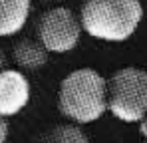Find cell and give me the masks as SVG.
<instances>
[{
    "label": "cell",
    "mask_w": 147,
    "mask_h": 143,
    "mask_svg": "<svg viewBox=\"0 0 147 143\" xmlns=\"http://www.w3.org/2000/svg\"><path fill=\"white\" fill-rule=\"evenodd\" d=\"M6 139H8V123L4 117H0V143H6Z\"/></svg>",
    "instance_id": "9c48e42d"
},
{
    "label": "cell",
    "mask_w": 147,
    "mask_h": 143,
    "mask_svg": "<svg viewBox=\"0 0 147 143\" xmlns=\"http://www.w3.org/2000/svg\"><path fill=\"white\" fill-rule=\"evenodd\" d=\"M44 2H62V0H44Z\"/></svg>",
    "instance_id": "7c38bea8"
},
{
    "label": "cell",
    "mask_w": 147,
    "mask_h": 143,
    "mask_svg": "<svg viewBox=\"0 0 147 143\" xmlns=\"http://www.w3.org/2000/svg\"><path fill=\"white\" fill-rule=\"evenodd\" d=\"M48 50L34 38H20L12 46V60L24 72H38L48 64Z\"/></svg>",
    "instance_id": "52a82bcc"
},
{
    "label": "cell",
    "mask_w": 147,
    "mask_h": 143,
    "mask_svg": "<svg viewBox=\"0 0 147 143\" xmlns=\"http://www.w3.org/2000/svg\"><path fill=\"white\" fill-rule=\"evenodd\" d=\"M107 111L125 123L147 115V70L127 66L107 78Z\"/></svg>",
    "instance_id": "3957f363"
},
{
    "label": "cell",
    "mask_w": 147,
    "mask_h": 143,
    "mask_svg": "<svg viewBox=\"0 0 147 143\" xmlns=\"http://www.w3.org/2000/svg\"><path fill=\"white\" fill-rule=\"evenodd\" d=\"M58 109L76 125L98 121L107 111V80L94 68L70 72L58 88Z\"/></svg>",
    "instance_id": "6da1fadb"
},
{
    "label": "cell",
    "mask_w": 147,
    "mask_h": 143,
    "mask_svg": "<svg viewBox=\"0 0 147 143\" xmlns=\"http://www.w3.org/2000/svg\"><path fill=\"white\" fill-rule=\"evenodd\" d=\"M32 0H0V38L16 36L28 22Z\"/></svg>",
    "instance_id": "8992f818"
},
{
    "label": "cell",
    "mask_w": 147,
    "mask_h": 143,
    "mask_svg": "<svg viewBox=\"0 0 147 143\" xmlns=\"http://www.w3.org/2000/svg\"><path fill=\"white\" fill-rule=\"evenodd\" d=\"M143 143H147V139H145V141H143Z\"/></svg>",
    "instance_id": "4fadbf2b"
},
{
    "label": "cell",
    "mask_w": 147,
    "mask_h": 143,
    "mask_svg": "<svg viewBox=\"0 0 147 143\" xmlns=\"http://www.w3.org/2000/svg\"><path fill=\"white\" fill-rule=\"evenodd\" d=\"M78 18L88 36L103 42H125L143 20V6L139 0H84Z\"/></svg>",
    "instance_id": "7a4b0ae2"
},
{
    "label": "cell",
    "mask_w": 147,
    "mask_h": 143,
    "mask_svg": "<svg viewBox=\"0 0 147 143\" xmlns=\"http://www.w3.org/2000/svg\"><path fill=\"white\" fill-rule=\"evenodd\" d=\"M4 64H6V56H4V52L0 50V70H4Z\"/></svg>",
    "instance_id": "8fae6325"
},
{
    "label": "cell",
    "mask_w": 147,
    "mask_h": 143,
    "mask_svg": "<svg viewBox=\"0 0 147 143\" xmlns=\"http://www.w3.org/2000/svg\"><path fill=\"white\" fill-rule=\"evenodd\" d=\"M82 24L78 14L66 6H54L38 20V40L48 54H68L80 44Z\"/></svg>",
    "instance_id": "277c9868"
},
{
    "label": "cell",
    "mask_w": 147,
    "mask_h": 143,
    "mask_svg": "<svg viewBox=\"0 0 147 143\" xmlns=\"http://www.w3.org/2000/svg\"><path fill=\"white\" fill-rule=\"evenodd\" d=\"M30 101V82L20 70H0V117L20 113Z\"/></svg>",
    "instance_id": "5b68a950"
},
{
    "label": "cell",
    "mask_w": 147,
    "mask_h": 143,
    "mask_svg": "<svg viewBox=\"0 0 147 143\" xmlns=\"http://www.w3.org/2000/svg\"><path fill=\"white\" fill-rule=\"evenodd\" d=\"M32 143H92L86 131L76 123H58L46 127Z\"/></svg>",
    "instance_id": "ba28073f"
},
{
    "label": "cell",
    "mask_w": 147,
    "mask_h": 143,
    "mask_svg": "<svg viewBox=\"0 0 147 143\" xmlns=\"http://www.w3.org/2000/svg\"><path fill=\"white\" fill-rule=\"evenodd\" d=\"M139 133H141V135L147 139V115L141 119V121H139Z\"/></svg>",
    "instance_id": "30bf717a"
}]
</instances>
